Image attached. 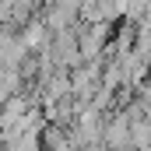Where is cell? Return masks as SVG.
<instances>
[{"mask_svg":"<svg viewBox=\"0 0 151 151\" xmlns=\"http://www.w3.org/2000/svg\"><path fill=\"white\" fill-rule=\"evenodd\" d=\"M102 144L106 151H130V119L123 113H116L109 123H106V130H102Z\"/></svg>","mask_w":151,"mask_h":151,"instance_id":"1","label":"cell"}]
</instances>
